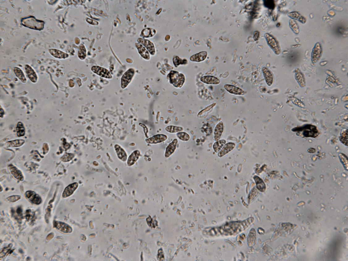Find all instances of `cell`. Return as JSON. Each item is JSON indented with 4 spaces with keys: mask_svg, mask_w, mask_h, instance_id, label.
Listing matches in <instances>:
<instances>
[{
    "mask_svg": "<svg viewBox=\"0 0 348 261\" xmlns=\"http://www.w3.org/2000/svg\"><path fill=\"white\" fill-rule=\"evenodd\" d=\"M22 23L24 26L33 29L40 30L44 28V22L36 19L33 16L22 19Z\"/></svg>",
    "mask_w": 348,
    "mask_h": 261,
    "instance_id": "6da1fadb",
    "label": "cell"
},
{
    "mask_svg": "<svg viewBox=\"0 0 348 261\" xmlns=\"http://www.w3.org/2000/svg\"><path fill=\"white\" fill-rule=\"evenodd\" d=\"M170 83L176 87H181L185 81V78L183 74L176 71H172L168 76Z\"/></svg>",
    "mask_w": 348,
    "mask_h": 261,
    "instance_id": "7a4b0ae2",
    "label": "cell"
},
{
    "mask_svg": "<svg viewBox=\"0 0 348 261\" xmlns=\"http://www.w3.org/2000/svg\"><path fill=\"white\" fill-rule=\"evenodd\" d=\"M294 131L303 132V134L305 137H316L319 134L318 131L316 127L313 125H307L305 126L295 129Z\"/></svg>",
    "mask_w": 348,
    "mask_h": 261,
    "instance_id": "3957f363",
    "label": "cell"
},
{
    "mask_svg": "<svg viewBox=\"0 0 348 261\" xmlns=\"http://www.w3.org/2000/svg\"><path fill=\"white\" fill-rule=\"evenodd\" d=\"M265 37L268 45L276 55H279L281 53V50L277 40L268 33L265 34Z\"/></svg>",
    "mask_w": 348,
    "mask_h": 261,
    "instance_id": "277c9868",
    "label": "cell"
},
{
    "mask_svg": "<svg viewBox=\"0 0 348 261\" xmlns=\"http://www.w3.org/2000/svg\"><path fill=\"white\" fill-rule=\"evenodd\" d=\"M322 51V47L320 43H317L314 47L312 53V62L316 63L318 61L321 56Z\"/></svg>",
    "mask_w": 348,
    "mask_h": 261,
    "instance_id": "5b68a950",
    "label": "cell"
},
{
    "mask_svg": "<svg viewBox=\"0 0 348 261\" xmlns=\"http://www.w3.org/2000/svg\"><path fill=\"white\" fill-rule=\"evenodd\" d=\"M224 88L228 92L236 95H243L245 94V92L243 89L232 85L225 84Z\"/></svg>",
    "mask_w": 348,
    "mask_h": 261,
    "instance_id": "8992f818",
    "label": "cell"
},
{
    "mask_svg": "<svg viewBox=\"0 0 348 261\" xmlns=\"http://www.w3.org/2000/svg\"><path fill=\"white\" fill-rule=\"evenodd\" d=\"M134 73V70L130 69L124 74L121 78V87L122 88H125L127 86L131 80Z\"/></svg>",
    "mask_w": 348,
    "mask_h": 261,
    "instance_id": "52a82bcc",
    "label": "cell"
},
{
    "mask_svg": "<svg viewBox=\"0 0 348 261\" xmlns=\"http://www.w3.org/2000/svg\"><path fill=\"white\" fill-rule=\"evenodd\" d=\"M91 70L93 72L98 74L99 76L107 78L110 79L112 76L110 72L104 68L99 66H94L92 67Z\"/></svg>",
    "mask_w": 348,
    "mask_h": 261,
    "instance_id": "ba28073f",
    "label": "cell"
},
{
    "mask_svg": "<svg viewBox=\"0 0 348 261\" xmlns=\"http://www.w3.org/2000/svg\"><path fill=\"white\" fill-rule=\"evenodd\" d=\"M166 135L163 134H158L146 140V142L148 144H157L161 143L167 140Z\"/></svg>",
    "mask_w": 348,
    "mask_h": 261,
    "instance_id": "9c48e42d",
    "label": "cell"
},
{
    "mask_svg": "<svg viewBox=\"0 0 348 261\" xmlns=\"http://www.w3.org/2000/svg\"><path fill=\"white\" fill-rule=\"evenodd\" d=\"M262 72L266 83L269 86H271L274 81V77L270 70L264 67L262 68Z\"/></svg>",
    "mask_w": 348,
    "mask_h": 261,
    "instance_id": "30bf717a",
    "label": "cell"
},
{
    "mask_svg": "<svg viewBox=\"0 0 348 261\" xmlns=\"http://www.w3.org/2000/svg\"><path fill=\"white\" fill-rule=\"evenodd\" d=\"M201 82L209 85H218L220 84V81L217 77L213 76H206L201 78Z\"/></svg>",
    "mask_w": 348,
    "mask_h": 261,
    "instance_id": "8fae6325",
    "label": "cell"
},
{
    "mask_svg": "<svg viewBox=\"0 0 348 261\" xmlns=\"http://www.w3.org/2000/svg\"><path fill=\"white\" fill-rule=\"evenodd\" d=\"M54 226L61 232L65 233H70L72 231L71 227L67 224L60 221H55Z\"/></svg>",
    "mask_w": 348,
    "mask_h": 261,
    "instance_id": "7c38bea8",
    "label": "cell"
},
{
    "mask_svg": "<svg viewBox=\"0 0 348 261\" xmlns=\"http://www.w3.org/2000/svg\"><path fill=\"white\" fill-rule=\"evenodd\" d=\"M26 195L30 201L35 204H40L41 202V198L39 195L36 194L35 192L32 191H27L26 193Z\"/></svg>",
    "mask_w": 348,
    "mask_h": 261,
    "instance_id": "4fadbf2b",
    "label": "cell"
},
{
    "mask_svg": "<svg viewBox=\"0 0 348 261\" xmlns=\"http://www.w3.org/2000/svg\"><path fill=\"white\" fill-rule=\"evenodd\" d=\"M138 42L144 46L152 55H154L155 53V49L154 45L152 42L148 40L142 39H138Z\"/></svg>",
    "mask_w": 348,
    "mask_h": 261,
    "instance_id": "5bb4252c",
    "label": "cell"
},
{
    "mask_svg": "<svg viewBox=\"0 0 348 261\" xmlns=\"http://www.w3.org/2000/svg\"><path fill=\"white\" fill-rule=\"evenodd\" d=\"M78 184L77 183H74L68 186L64 189L63 193V197L66 198L72 195L78 187Z\"/></svg>",
    "mask_w": 348,
    "mask_h": 261,
    "instance_id": "9a60e30c",
    "label": "cell"
},
{
    "mask_svg": "<svg viewBox=\"0 0 348 261\" xmlns=\"http://www.w3.org/2000/svg\"><path fill=\"white\" fill-rule=\"evenodd\" d=\"M9 167L10 172L14 177L19 180L20 181L23 180V177L21 171L12 165H9Z\"/></svg>",
    "mask_w": 348,
    "mask_h": 261,
    "instance_id": "2e32d148",
    "label": "cell"
},
{
    "mask_svg": "<svg viewBox=\"0 0 348 261\" xmlns=\"http://www.w3.org/2000/svg\"><path fill=\"white\" fill-rule=\"evenodd\" d=\"M214 131V140L217 141L220 140L223 131V124L222 121L219 122L217 125Z\"/></svg>",
    "mask_w": 348,
    "mask_h": 261,
    "instance_id": "e0dca14e",
    "label": "cell"
},
{
    "mask_svg": "<svg viewBox=\"0 0 348 261\" xmlns=\"http://www.w3.org/2000/svg\"><path fill=\"white\" fill-rule=\"evenodd\" d=\"M177 143V139H175L170 143L166 148L165 154V157L168 158L175 152Z\"/></svg>",
    "mask_w": 348,
    "mask_h": 261,
    "instance_id": "ac0fdd59",
    "label": "cell"
},
{
    "mask_svg": "<svg viewBox=\"0 0 348 261\" xmlns=\"http://www.w3.org/2000/svg\"><path fill=\"white\" fill-rule=\"evenodd\" d=\"M207 56V53L202 52L191 57L190 59L193 62H200L205 60Z\"/></svg>",
    "mask_w": 348,
    "mask_h": 261,
    "instance_id": "d6986e66",
    "label": "cell"
},
{
    "mask_svg": "<svg viewBox=\"0 0 348 261\" xmlns=\"http://www.w3.org/2000/svg\"><path fill=\"white\" fill-rule=\"evenodd\" d=\"M25 68L27 75L29 79L32 82H36L37 77L35 71L29 65H26Z\"/></svg>",
    "mask_w": 348,
    "mask_h": 261,
    "instance_id": "ffe728a7",
    "label": "cell"
},
{
    "mask_svg": "<svg viewBox=\"0 0 348 261\" xmlns=\"http://www.w3.org/2000/svg\"><path fill=\"white\" fill-rule=\"evenodd\" d=\"M235 146V144L233 143H228L225 145L222 149L218 154V156L222 157L228 152L233 150Z\"/></svg>",
    "mask_w": 348,
    "mask_h": 261,
    "instance_id": "44dd1931",
    "label": "cell"
},
{
    "mask_svg": "<svg viewBox=\"0 0 348 261\" xmlns=\"http://www.w3.org/2000/svg\"><path fill=\"white\" fill-rule=\"evenodd\" d=\"M136 46L138 49L139 53L143 58L146 60L150 59L149 53L144 46L139 43L136 44Z\"/></svg>",
    "mask_w": 348,
    "mask_h": 261,
    "instance_id": "7402d4cb",
    "label": "cell"
},
{
    "mask_svg": "<svg viewBox=\"0 0 348 261\" xmlns=\"http://www.w3.org/2000/svg\"><path fill=\"white\" fill-rule=\"evenodd\" d=\"M289 17L292 19H295L298 20L300 22L303 23H305L306 22V19L302 15L300 14L298 12L294 11L290 12L288 15Z\"/></svg>",
    "mask_w": 348,
    "mask_h": 261,
    "instance_id": "603a6c76",
    "label": "cell"
},
{
    "mask_svg": "<svg viewBox=\"0 0 348 261\" xmlns=\"http://www.w3.org/2000/svg\"><path fill=\"white\" fill-rule=\"evenodd\" d=\"M49 51L51 55L56 58L65 59L69 56L67 54L56 49H51Z\"/></svg>",
    "mask_w": 348,
    "mask_h": 261,
    "instance_id": "cb8c5ba5",
    "label": "cell"
},
{
    "mask_svg": "<svg viewBox=\"0 0 348 261\" xmlns=\"http://www.w3.org/2000/svg\"><path fill=\"white\" fill-rule=\"evenodd\" d=\"M115 148L118 158L122 161H125L127 160V155L124 150L117 145H115Z\"/></svg>",
    "mask_w": 348,
    "mask_h": 261,
    "instance_id": "d4e9b609",
    "label": "cell"
},
{
    "mask_svg": "<svg viewBox=\"0 0 348 261\" xmlns=\"http://www.w3.org/2000/svg\"><path fill=\"white\" fill-rule=\"evenodd\" d=\"M140 153L138 151H136L130 155L129 157L128 161V164L129 166H130L134 165L135 162L138 160Z\"/></svg>",
    "mask_w": 348,
    "mask_h": 261,
    "instance_id": "484cf974",
    "label": "cell"
},
{
    "mask_svg": "<svg viewBox=\"0 0 348 261\" xmlns=\"http://www.w3.org/2000/svg\"><path fill=\"white\" fill-rule=\"evenodd\" d=\"M295 77L300 85H301L302 86H304L305 84L304 77L301 71L298 69H296L295 70Z\"/></svg>",
    "mask_w": 348,
    "mask_h": 261,
    "instance_id": "4316f807",
    "label": "cell"
},
{
    "mask_svg": "<svg viewBox=\"0 0 348 261\" xmlns=\"http://www.w3.org/2000/svg\"><path fill=\"white\" fill-rule=\"evenodd\" d=\"M25 141L23 140H16L7 142L6 145L8 147H17L22 146L25 143Z\"/></svg>",
    "mask_w": 348,
    "mask_h": 261,
    "instance_id": "83f0119b",
    "label": "cell"
},
{
    "mask_svg": "<svg viewBox=\"0 0 348 261\" xmlns=\"http://www.w3.org/2000/svg\"><path fill=\"white\" fill-rule=\"evenodd\" d=\"M17 135L18 137H23L25 135V129L21 122H19L16 128Z\"/></svg>",
    "mask_w": 348,
    "mask_h": 261,
    "instance_id": "f1b7e54d",
    "label": "cell"
},
{
    "mask_svg": "<svg viewBox=\"0 0 348 261\" xmlns=\"http://www.w3.org/2000/svg\"><path fill=\"white\" fill-rule=\"evenodd\" d=\"M14 72L16 76L18 77L21 80L22 82L24 83L26 82V80L25 75L21 69L19 68L15 67L14 69Z\"/></svg>",
    "mask_w": 348,
    "mask_h": 261,
    "instance_id": "f546056e",
    "label": "cell"
},
{
    "mask_svg": "<svg viewBox=\"0 0 348 261\" xmlns=\"http://www.w3.org/2000/svg\"><path fill=\"white\" fill-rule=\"evenodd\" d=\"M256 183L257 187L261 192H264L265 188V186L263 181L257 176H255L254 177Z\"/></svg>",
    "mask_w": 348,
    "mask_h": 261,
    "instance_id": "4dcf8cb0",
    "label": "cell"
},
{
    "mask_svg": "<svg viewBox=\"0 0 348 261\" xmlns=\"http://www.w3.org/2000/svg\"><path fill=\"white\" fill-rule=\"evenodd\" d=\"M289 25L290 27L295 33L298 34L299 33V27L294 19H291L290 20Z\"/></svg>",
    "mask_w": 348,
    "mask_h": 261,
    "instance_id": "1f68e13d",
    "label": "cell"
},
{
    "mask_svg": "<svg viewBox=\"0 0 348 261\" xmlns=\"http://www.w3.org/2000/svg\"><path fill=\"white\" fill-rule=\"evenodd\" d=\"M155 30L151 29L146 28L144 29L142 32V36L146 38H149L154 36L155 33Z\"/></svg>",
    "mask_w": 348,
    "mask_h": 261,
    "instance_id": "d6a6232c",
    "label": "cell"
},
{
    "mask_svg": "<svg viewBox=\"0 0 348 261\" xmlns=\"http://www.w3.org/2000/svg\"><path fill=\"white\" fill-rule=\"evenodd\" d=\"M226 143V141L224 140L216 142L213 145V148L215 152H218L219 151Z\"/></svg>",
    "mask_w": 348,
    "mask_h": 261,
    "instance_id": "836d02e7",
    "label": "cell"
},
{
    "mask_svg": "<svg viewBox=\"0 0 348 261\" xmlns=\"http://www.w3.org/2000/svg\"><path fill=\"white\" fill-rule=\"evenodd\" d=\"M165 129L167 131L170 133H178V132L182 131L183 130V128L182 127L173 126H169L167 127Z\"/></svg>",
    "mask_w": 348,
    "mask_h": 261,
    "instance_id": "e575fe53",
    "label": "cell"
},
{
    "mask_svg": "<svg viewBox=\"0 0 348 261\" xmlns=\"http://www.w3.org/2000/svg\"><path fill=\"white\" fill-rule=\"evenodd\" d=\"M78 56L81 59H84L86 56V50L84 46L81 44L80 46V48L78 52Z\"/></svg>",
    "mask_w": 348,
    "mask_h": 261,
    "instance_id": "d590c367",
    "label": "cell"
},
{
    "mask_svg": "<svg viewBox=\"0 0 348 261\" xmlns=\"http://www.w3.org/2000/svg\"><path fill=\"white\" fill-rule=\"evenodd\" d=\"M347 130L344 131L340 137V140L344 144L347 146L348 143Z\"/></svg>",
    "mask_w": 348,
    "mask_h": 261,
    "instance_id": "8d00e7d4",
    "label": "cell"
},
{
    "mask_svg": "<svg viewBox=\"0 0 348 261\" xmlns=\"http://www.w3.org/2000/svg\"><path fill=\"white\" fill-rule=\"evenodd\" d=\"M177 136L180 140L184 141H188L190 139L189 135L185 133H179L177 134Z\"/></svg>",
    "mask_w": 348,
    "mask_h": 261,
    "instance_id": "74e56055",
    "label": "cell"
},
{
    "mask_svg": "<svg viewBox=\"0 0 348 261\" xmlns=\"http://www.w3.org/2000/svg\"><path fill=\"white\" fill-rule=\"evenodd\" d=\"M264 5L266 7L269 9H274L275 7V4L274 1L272 0H266L264 1Z\"/></svg>",
    "mask_w": 348,
    "mask_h": 261,
    "instance_id": "f35d334b",
    "label": "cell"
},
{
    "mask_svg": "<svg viewBox=\"0 0 348 261\" xmlns=\"http://www.w3.org/2000/svg\"><path fill=\"white\" fill-rule=\"evenodd\" d=\"M74 157V155L72 154H66L61 158V160L63 162H67L71 160Z\"/></svg>",
    "mask_w": 348,
    "mask_h": 261,
    "instance_id": "ab89813d",
    "label": "cell"
},
{
    "mask_svg": "<svg viewBox=\"0 0 348 261\" xmlns=\"http://www.w3.org/2000/svg\"><path fill=\"white\" fill-rule=\"evenodd\" d=\"M339 156L341 161H342L344 166H345V168L347 169V170L348 160L347 158L346 157L345 155L342 154H339Z\"/></svg>",
    "mask_w": 348,
    "mask_h": 261,
    "instance_id": "60d3db41",
    "label": "cell"
},
{
    "mask_svg": "<svg viewBox=\"0 0 348 261\" xmlns=\"http://www.w3.org/2000/svg\"><path fill=\"white\" fill-rule=\"evenodd\" d=\"M20 198L21 197L19 196H13L7 198V200L10 202H14L18 201Z\"/></svg>",
    "mask_w": 348,
    "mask_h": 261,
    "instance_id": "b9f144b4",
    "label": "cell"
},
{
    "mask_svg": "<svg viewBox=\"0 0 348 261\" xmlns=\"http://www.w3.org/2000/svg\"><path fill=\"white\" fill-rule=\"evenodd\" d=\"M173 62L175 65L176 66H179L180 64H183V63L182 62V60L180 59L179 57L177 56H176V57H174Z\"/></svg>",
    "mask_w": 348,
    "mask_h": 261,
    "instance_id": "7bdbcfd3",
    "label": "cell"
},
{
    "mask_svg": "<svg viewBox=\"0 0 348 261\" xmlns=\"http://www.w3.org/2000/svg\"><path fill=\"white\" fill-rule=\"evenodd\" d=\"M31 211L30 210H27L26 211V219L27 220H29L30 218H32V213Z\"/></svg>",
    "mask_w": 348,
    "mask_h": 261,
    "instance_id": "ee69618b",
    "label": "cell"
},
{
    "mask_svg": "<svg viewBox=\"0 0 348 261\" xmlns=\"http://www.w3.org/2000/svg\"><path fill=\"white\" fill-rule=\"evenodd\" d=\"M259 37H260V33L258 31H255L254 34V38L255 41L258 40Z\"/></svg>",
    "mask_w": 348,
    "mask_h": 261,
    "instance_id": "f6af8a7d",
    "label": "cell"
},
{
    "mask_svg": "<svg viewBox=\"0 0 348 261\" xmlns=\"http://www.w3.org/2000/svg\"><path fill=\"white\" fill-rule=\"evenodd\" d=\"M16 212L18 214L21 215L22 213V210L21 208H18V209H17Z\"/></svg>",
    "mask_w": 348,
    "mask_h": 261,
    "instance_id": "bcb514c9",
    "label": "cell"
}]
</instances>
